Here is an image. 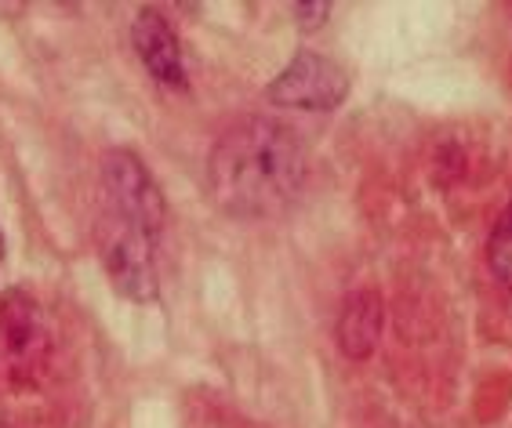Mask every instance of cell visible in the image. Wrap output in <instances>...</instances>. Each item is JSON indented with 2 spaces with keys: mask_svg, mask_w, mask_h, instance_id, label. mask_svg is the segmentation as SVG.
Returning a JSON list of instances; mask_svg holds the SVG:
<instances>
[{
  "mask_svg": "<svg viewBox=\"0 0 512 428\" xmlns=\"http://www.w3.org/2000/svg\"><path fill=\"white\" fill-rule=\"evenodd\" d=\"M0 262H4V233H0Z\"/></svg>",
  "mask_w": 512,
  "mask_h": 428,
  "instance_id": "10",
  "label": "cell"
},
{
  "mask_svg": "<svg viewBox=\"0 0 512 428\" xmlns=\"http://www.w3.org/2000/svg\"><path fill=\"white\" fill-rule=\"evenodd\" d=\"M487 269H491V276L502 283L505 291H512V200L498 214L491 240H487Z\"/></svg>",
  "mask_w": 512,
  "mask_h": 428,
  "instance_id": "8",
  "label": "cell"
},
{
  "mask_svg": "<svg viewBox=\"0 0 512 428\" xmlns=\"http://www.w3.org/2000/svg\"><path fill=\"white\" fill-rule=\"evenodd\" d=\"M99 193H102V211L120 218V222L138 225L149 236L164 233L168 225V204L160 193L157 178L149 175L146 160L135 149H106L99 160Z\"/></svg>",
  "mask_w": 512,
  "mask_h": 428,
  "instance_id": "2",
  "label": "cell"
},
{
  "mask_svg": "<svg viewBox=\"0 0 512 428\" xmlns=\"http://www.w3.org/2000/svg\"><path fill=\"white\" fill-rule=\"evenodd\" d=\"M382 338V298L375 291H356L345 298L335 323L338 352L349 360H367Z\"/></svg>",
  "mask_w": 512,
  "mask_h": 428,
  "instance_id": "7",
  "label": "cell"
},
{
  "mask_svg": "<svg viewBox=\"0 0 512 428\" xmlns=\"http://www.w3.org/2000/svg\"><path fill=\"white\" fill-rule=\"evenodd\" d=\"M95 240H99V258L106 269L109 283L120 298L138 305H149L160 298V276H157V236L146 229L128 225L99 211L95 222Z\"/></svg>",
  "mask_w": 512,
  "mask_h": 428,
  "instance_id": "3",
  "label": "cell"
},
{
  "mask_svg": "<svg viewBox=\"0 0 512 428\" xmlns=\"http://www.w3.org/2000/svg\"><path fill=\"white\" fill-rule=\"evenodd\" d=\"M266 98L273 106L306 109V113H331L349 98V73L342 62L327 59L320 51L302 48L269 80Z\"/></svg>",
  "mask_w": 512,
  "mask_h": 428,
  "instance_id": "5",
  "label": "cell"
},
{
  "mask_svg": "<svg viewBox=\"0 0 512 428\" xmlns=\"http://www.w3.org/2000/svg\"><path fill=\"white\" fill-rule=\"evenodd\" d=\"M309 175L302 138L273 117H244L207 156V193L229 218H280L295 204Z\"/></svg>",
  "mask_w": 512,
  "mask_h": 428,
  "instance_id": "1",
  "label": "cell"
},
{
  "mask_svg": "<svg viewBox=\"0 0 512 428\" xmlns=\"http://www.w3.org/2000/svg\"><path fill=\"white\" fill-rule=\"evenodd\" d=\"M291 15L298 19L302 30H316V26H324V19L331 15V4H327V0H320V4H295Z\"/></svg>",
  "mask_w": 512,
  "mask_h": 428,
  "instance_id": "9",
  "label": "cell"
},
{
  "mask_svg": "<svg viewBox=\"0 0 512 428\" xmlns=\"http://www.w3.org/2000/svg\"><path fill=\"white\" fill-rule=\"evenodd\" d=\"M131 48H135L138 62L146 66V73L157 80L160 88H189L186 73V55H182V40H178L175 26L164 19V11L142 8L131 22Z\"/></svg>",
  "mask_w": 512,
  "mask_h": 428,
  "instance_id": "6",
  "label": "cell"
},
{
  "mask_svg": "<svg viewBox=\"0 0 512 428\" xmlns=\"http://www.w3.org/2000/svg\"><path fill=\"white\" fill-rule=\"evenodd\" d=\"M0 363L15 385H33L48 363V327L37 298L22 287L0 294Z\"/></svg>",
  "mask_w": 512,
  "mask_h": 428,
  "instance_id": "4",
  "label": "cell"
}]
</instances>
